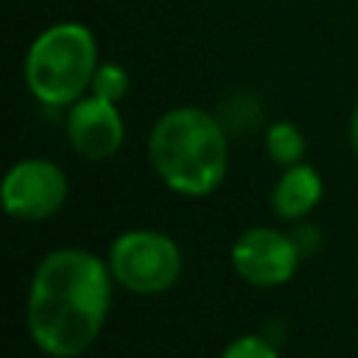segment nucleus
<instances>
[{
	"label": "nucleus",
	"mask_w": 358,
	"mask_h": 358,
	"mask_svg": "<svg viewBox=\"0 0 358 358\" xmlns=\"http://www.w3.org/2000/svg\"><path fill=\"white\" fill-rule=\"evenodd\" d=\"M129 84H131V81H129V73H126L120 64L103 62V64H98V70H95V78H92L90 92H95V95H101V98L117 103L120 98H126Z\"/></svg>",
	"instance_id": "obj_10"
},
{
	"label": "nucleus",
	"mask_w": 358,
	"mask_h": 358,
	"mask_svg": "<svg viewBox=\"0 0 358 358\" xmlns=\"http://www.w3.org/2000/svg\"><path fill=\"white\" fill-rule=\"evenodd\" d=\"M291 235H294V241H296V246H299V252H302V257L319 249V232H316L313 227H308V224H302V227H296V229H294Z\"/></svg>",
	"instance_id": "obj_12"
},
{
	"label": "nucleus",
	"mask_w": 358,
	"mask_h": 358,
	"mask_svg": "<svg viewBox=\"0 0 358 358\" xmlns=\"http://www.w3.org/2000/svg\"><path fill=\"white\" fill-rule=\"evenodd\" d=\"M126 126L117 112V103L87 92L67 106V140L81 159L103 162L115 157L123 145Z\"/></svg>",
	"instance_id": "obj_7"
},
{
	"label": "nucleus",
	"mask_w": 358,
	"mask_h": 358,
	"mask_svg": "<svg viewBox=\"0 0 358 358\" xmlns=\"http://www.w3.org/2000/svg\"><path fill=\"white\" fill-rule=\"evenodd\" d=\"M103 260L112 271V280L137 296L165 294L182 277L179 243L157 229L120 232L109 243Z\"/></svg>",
	"instance_id": "obj_4"
},
{
	"label": "nucleus",
	"mask_w": 358,
	"mask_h": 358,
	"mask_svg": "<svg viewBox=\"0 0 358 358\" xmlns=\"http://www.w3.org/2000/svg\"><path fill=\"white\" fill-rule=\"evenodd\" d=\"M229 263L246 285L277 288L296 274L302 252L291 232L274 227H249L235 238L229 249Z\"/></svg>",
	"instance_id": "obj_6"
},
{
	"label": "nucleus",
	"mask_w": 358,
	"mask_h": 358,
	"mask_svg": "<svg viewBox=\"0 0 358 358\" xmlns=\"http://www.w3.org/2000/svg\"><path fill=\"white\" fill-rule=\"evenodd\" d=\"M350 145H352V151L358 154V103H355V109H352V115H350Z\"/></svg>",
	"instance_id": "obj_13"
},
{
	"label": "nucleus",
	"mask_w": 358,
	"mask_h": 358,
	"mask_svg": "<svg viewBox=\"0 0 358 358\" xmlns=\"http://www.w3.org/2000/svg\"><path fill=\"white\" fill-rule=\"evenodd\" d=\"M221 358H280V352H277V347L266 336L243 333V336H235L221 350Z\"/></svg>",
	"instance_id": "obj_11"
},
{
	"label": "nucleus",
	"mask_w": 358,
	"mask_h": 358,
	"mask_svg": "<svg viewBox=\"0 0 358 358\" xmlns=\"http://www.w3.org/2000/svg\"><path fill=\"white\" fill-rule=\"evenodd\" d=\"M98 70L95 34L81 22L45 28L25 53V84L45 106H70L92 87Z\"/></svg>",
	"instance_id": "obj_3"
},
{
	"label": "nucleus",
	"mask_w": 358,
	"mask_h": 358,
	"mask_svg": "<svg viewBox=\"0 0 358 358\" xmlns=\"http://www.w3.org/2000/svg\"><path fill=\"white\" fill-rule=\"evenodd\" d=\"M322 196H324L322 173L308 162H296L282 168L280 179L271 187L268 204L280 221H302L308 213L316 210Z\"/></svg>",
	"instance_id": "obj_8"
},
{
	"label": "nucleus",
	"mask_w": 358,
	"mask_h": 358,
	"mask_svg": "<svg viewBox=\"0 0 358 358\" xmlns=\"http://www.w3.org/2000/svg\"><path fill=\"white\" fill-rule=\"evenodd\" d=\"M70 193L67 173L62 165L45 157H28L14 162L3 176V210L25 224L56 215Z\"/></svg>",
	"instance_id": "obj_5"
},
{
	"label": "nucleus",
	"mask_w": 358,
	"mask_h": 358,
	"mask_svg": "<svg viewBox=\"0 0 358 358\" xmlns=\"http://www.w3.org/2000/svg\"><path fill=\"white\" fill-rule=\"evenodd\" d=\"M145 154L162 185L187 199L215 193L229 171L224 123L201 106L162 112L148 131Z\"/></svg>",
	"instance_id": "obj_2"
},
{
	"label": "nucleus",
	"mask_w": 358,
	"mask_h": 358,
	"mask_svg": "<svg viewBox=\"0 0 358 358\" xmlns=\"http://www.w3.org/2000/svg\"><path fill=\"white\" fill-rule=\"evenodd\" d=\"M266 151H268V157H271L277 165H282V168L296 165V162H302V157H305V137H302V131H299L294 123L277 120V123H271L268 131H266Z\"/></svg>",
	"instance_id": "obj_9"
},
{
	"label": "nucleus",
	"mask_w": 358,
	"mask_h": 358,
	"mask_svg": "<svg viewBox=\"0 0 358 358\" xmlns=\"http://www.w3.org/2000/svg\"><path fill=\"white\" fill-rule=\"evenodd\" d=\"M112 271L98 255L62 246L48 252L31 277L25 324L39 352L78 358L101 336L112 305Z\"/></svg>",
	"instance_id": "obj_1"
}]
</instances>
